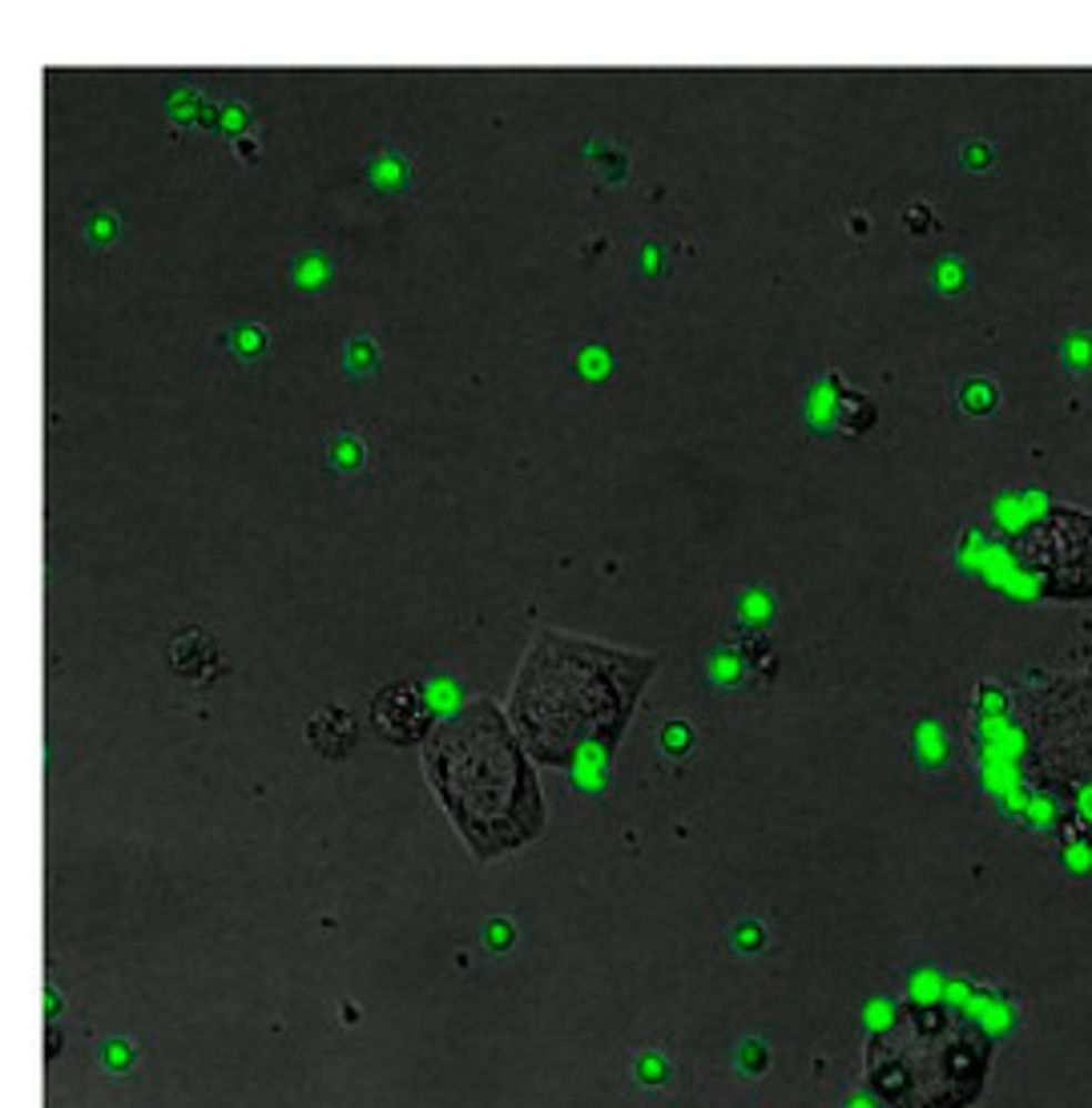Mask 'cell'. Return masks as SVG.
Returning a JSON list of instances; mask_svg holds the SVG:
<instances>
[{"label": "cell", "mask_w": 1092, "mask_h": 1108, "mask_svg": "<svg viewBox=\"0 0 1092 1108\" xmlns=\"http://www.w3.org/2000/svg\"><path fill=\"white\" fill-rule=\"evenodd\" d=\"M427 774L439 803L484 858L520 847L545 818L520 742L488 702L464 706L432 734Z\"/></svg>", "instance_id": "cell-1"}, {"label": "cell", "mask_w": 1092, "mask_h": 1108, "mask_svg": "<svg viewBox=\"0 0 1092 1108\" xmlns=\"http://www.w3.org/2000/svg\"><path fill=\"white\" fill-rule=\"evenodd\" d=\"M995 1044L956 1004L911 1000L867 1044V1085L883 1108H968L980 1097Z\"/></svg>", "instance_id": "cell-2"}, {"label": "cell", "mask_w": 1092, "mask_h": 1108, "mask_svg": "<svg viewBox=\"0 0 1092 1108\" xmlns=\"http://www.w3.org/2000/svg\"><path fill=\"white\" fill-rule=\"evenodd\" d=\"M613 653L585 657V645L568 653H533L516 685L513 714L525 742L545 762H573L589 746L617 738L637 694L634 662H605Z\"/></svg>", "instance_id": "cell-3"}, {"label": "cell", "mask_w": 1092, "mask_h": 1108, "mask_svg": "<svg viewBox=\"0 0 1092 1108\" xmlns=\"http://www.w3.org/2000/svg\"><path fill=\"white\" fill-rule=\"evenodd\" d=\"M375 729H380L383 738L400 742H419L432 729V714H427V702L419 689L412 685H392V689H383L375 697Z\"/></svg>", "instance_id": "cell-4"}, {"label": "cell", "mask_w": 1092, "mask_h": 1108, "mask_svg": "<svg viewBox=\"0 0 1092 1108\" xmlns=\"http://www.w3.org/2000/svg\"><path fill=\"white\" fill-rule=\"evenodd\" d=\"M306 738H311V746H315L318 754H327V758H343V751L355 742V726H351V717L343 714V709H323V714L311 717Z\"/></svg>", "instance_id": "cell-5"}, {"label": "cell", "mask_w": 1092, "mask_h": 1108, "mask_svg": "<svg viewBox=\"0 0 1092 1108\" xmlns=\"http://www.w3.org/2000/svg\"><path fill=\"white\" fill-rule=\"evenodd\" d=\"M412 182V162L407 153H400L395 145H383L367 158V185L380 190V194H400Z\"/></svg>", "instance_id": "cell-6"}, {"label": "cell", "mask_w": 1092, "mask_h": 1108, "mask_svg": "<svg viewBox=\"0 0 1092 1108\" xmlns=\"http://www.w3.org/2000/svg\"><path fill=\"white\" fill-rule=\"evenodd\" d=\"M170 662H174V669H182V674L202 677L206 669H214V645H210L206 633L182 629L174 642H170Z\"/></svg>", "instance_id": "cell-7"}, {"label": "cell", "mask_w": 1092, "mask_h": 1108, "mask_svg": "<svg viewBox=\"0 0 1092 1108\" xmlns=\"http://www.w3.org/2000/svg\"><path fill=\"white\" fill-rule=\"evenodd\" d=\"M222 343H226L230 359L246 367V363H254V359H263V351H266V326L239 323V326H230L226 335H222Z\"/></svg>", "instance_id": "cell-8"}, {"label": "cell", "mask_w": 1092, "mask_h": 1108, "mask_svg": "<svg viewBox=\"0 0 1092 1108\" xmlns=\"http://www.w3.org/2000/svg\"><path fill=\"white\" fill-rule=\"evenodd\" d=\"M286 279H291V286H299V291H318V286L327 283L331 279V259L323 251H306V254H299L295 262H291V271H286Z\"/></svg>", "instance_id": "cell-9"}, {"label": "cell", "mask_w": 1092, "mask_h": 1108, "mask_svg": "<svg viewBox=\"0 0 1092 1108\" xmlns=\"http://www.w3.org/2000/svg\"><path fill=\"white\" fill-rule=\"evenodd\" d=\"M327 460H331V467H340V472H360L363 460H367V447H363V440L355 432H340L331 440Z\"/></svg>", "instance_id": "cell-10"}, {"label": "cell", "mask_w": 1092, "mask_h": 1108, "mask_svg": "<svg viewBox=\"0 0 1092 1108\" xmlns=\"http://www.w3.org/2000/svg\"><path fill=\"white\" fill-rule=\"evenodd\" d=\"M343 363H347V371H355V375H367V371L380 363V347H375V339L372 335H355L343 347Z\"/></svg>", "instance_id": "cell-11"}, {"label": "cell", "mask_w": 1092, "mask_h": 1108, "mask_svg": "<svg viewBox=\"0 0 1092 1108\" xmlns=\"http://www.w3.org/2000/svg\"><path fill=\"white\" fill-rule=\"evenodd\" d=\"M85 234H89V242L105 246V242H113V234H118V218H113L110 210H98V214L85 222Z\"/></svg>", "instance_id": "cell-12"}, {"label": "cell", "mask_w": 1092, "mask_h": 1108, "mask_svg": "<svg viewBox=\"0 0 1092 1108\" xmlns=\"http://www.w3.org/2000/svg\"><path fill=\"white\" fill-rule=\"evenodd\" d=\"M580 363H585V367H580V371H585V375H601L609 359H605L601 351H585V355H580Z\"/></svg>", "instance_id": "cell-13"}, {"label": "cell", "mask_w": 1092, "mask_h": 1108, "mask_svg": "<svg viewBox=\"0 0 1092 1108\" xmlns=\"http://www.w3.org/2000/svg\"><path fill=\"white\" fill-rule=\"evenodd\" d=\"M242 121H246V109H242V105H226V113H222V125H226L230 133H239ZM239 138H242V133H239Z\"/></svg>", "instance_id": "cell-14"}, {"label": "cell", "mask_w": 1092, "mask_h": 1108, "mask_svg": "<svg viewBox=\"0 0 1092 1108\" xmlns=\"http://www.w3.org/2000/svg\"><path fill=\"white\" fill-rule=\"evenodd\" d=\"M234 150H239L242 158H254V153H259V145H254V138H246V133H242V138H234Z\"/></svg>", "instance_id": "cell-15"}]
</instances>
